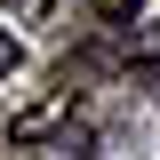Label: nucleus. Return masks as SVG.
Returning <instances> with one entry per match:
<instances>
[{"mask_svg": "<svg viewBox=\"0 0 160 160\" xmlns=\"http://www.w3.org/2000/svg\"><path fill=\"white\" fill-rule=\"evenodd\" d=\"M56 120H72V88H64V96H48L40 112H16V120H8V144H48V128H56Z\"/></svg>", "mask_w": 160, "mask_h": 160, "instance_id": "1", "label": "nucleus"}, {"mask_svg": "<svg viewBox=\"0 0 160 160\" xmlns=\"http://www.w3.org/2000/svg\"><path fill=\"white\" fill-rule=\"evenodd\" d=\"M88 144H96V136H88V128L72 120L64 136H48V144H40V160H88Z\"/></svg>", "mask_w": 160, "mask_h": 160, "instance_id": "2", "label": "nucleus"}, {"mask_svg": "<svg viewBox=\"0 0 160 160\" xmlns=\"http://www.w3.org/2000/svg\"><path fill=\"white\" fill-rule=\"evenodd\" d=\"M136 8H144V0H96V16H104V24H128Z\"/></svg>", "mask_w": 160, "mask_h": 160, "instance_id": "3", "label": "nucleus"}, {"mask_svg": "<svg viewBox=\"0 0 160 160\" xmlns=\"http://www.w3.org/2000/svg\"><path fill=\"white\" fill-rule=\"evenodd\" d=\"M8 72H16V40L0 32V80H8Z\"/></svg>", "mask_w": 160, "mask_h": 160, "instance_id": "4", "label": "nucleus"}, {"mask_svg": "<svg viewBox=\"0 0 160 160\" xmlns=\"http://www.w3.org/2000/svg\"><path fill=\"white\" fill-rule=\"evenodd\" d=\"M24 8H40V16H48V8H56V0H24Z\"/></svg>", "mask_w": 160, "mask_h": 160, "instance_id": "5", "label": "nucleus"}]
</instances>
